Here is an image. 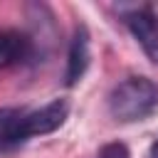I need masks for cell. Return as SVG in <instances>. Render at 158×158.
Segmentation results:
<instances>
[{"label":"cell","mask_w":158,"mask_h":158,"mask_svg":"<svg viewBox=\"0 0 158 158\" xmlns=\"http://www.w3.org/2000/svg\"><path fill=\"white\" fill-rule=\"evenodd\" d=\"M151 158H158V141H156L153 148H151Z\"/></svg>","instance_id":"obj_8"},{"label":"cell","mask_w":158,"mask_h":158,"mask_svg":"<svg viewBox=\"0 0 158 158\" xmlns=\"http://www.w3.org/2000/svg\"><path fill=\"white\" fill-rule=\"evenodd\" d=\"M126 25L131 35L138 40V44L143 47L146 57L153 64H158V15L148 7H141L126 15Z\"/></svg>","instance_id":"obj_3"},{"label":"cell","mask_w":158,"mask_h":158,"mask_svg":"<svg viewBox=\"0 0 158 158\" xmlns=\"http://www.w3.org/2000/svg\"><path fill=\"white\" fill-rule=\"evenodd\" d=\"M30 37L17 30H0V72L10 69L30 57Z\"/></svg>","instance_id":"obj_5"},{"label":"cell","mask_w":158,"mask_h":158,"mask_svg":"<svg viewBox=\"0 0 158 158\" xmlns=\"http://www.w3.org/2000/svg\"><path fill=\"white\" fill-rule=\"evenodd\" d=\"M158 109V84L148 77H128L109 94V111L121 123L143 121Z\"/></svg>","instance_id":"obj_1"},{"label":"cell","mask_w":158,"mask_h":158,"mask_svg":"<svg viewBox=\"0 0 158 158\" xmlns=\"http://www.w3.org/2000/svg\"><path fill=\"white\" fill-rule=\"evenodd\" d=\"M89 67V32L84 25H79L74 30V37L69 42V54H67V72H64V79L69 86H74L84 72Z\"/></svg>","instance_id":"obj_4"},{"label":"cell","mask_w":158,"mask_h":158,"mask_svg":"<svg viewBox=\"0 0 158 158\" xmlns=\"http://www.w3.org/2000/svg\"><path fill=\"white\" fill-rule=\"evenodd\" d=\"M69 116V101L67 99H54L35 111H25V118H22V128H25V136L32 138V136H47L52 131H57Z\"/></svg>","instance_id":"obj_2"},{"label":"cell","mask_w":158,"mask_h":158,"mask_svg":"<svg viewBox=\"0 0 158 158\" xmlns=\"http://www.w3.org/2000/svg\"><path fill=\"white\" fill-rule=\"evenodd\" d=\"M22 118V109H0V151H12L27 141Z\"/></svg>","instance_id":"obj_6"},{"label":"cell","mask_w":158,"mask_h":158,"mask_svg":"<svg viewBox=\"0 0 158 158\" xmlns=\"http://www.w3.org/2000/svg\"><path fill=\"white\" fill-rule=\"evenodd\" d=\"M96 158H131V153H128L126 143L114 141V143L101 146V148H99V153H96Z\"/></svg>","instance_id":"obj_7"}]
</instances>
